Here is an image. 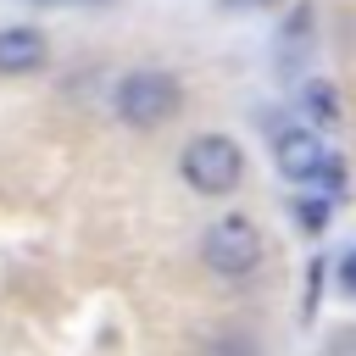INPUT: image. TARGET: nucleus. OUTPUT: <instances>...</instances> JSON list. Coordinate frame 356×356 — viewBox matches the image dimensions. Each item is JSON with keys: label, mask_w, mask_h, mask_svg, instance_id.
<instances>
[{"label": "nucleus", "mask_w": 356, "mask_h": 356, "mask_svg": "<svg viewBox=\"0 0 356 356\" xmlns=\"http://www.w3.org/2000/svg\"><path fill=\"white\" fill-rule=\"evenodd\" d=\"M111 111L122 128L134 134H156L167 128L178 111H184V83L161 67H139V72H122L117 89H111Z\"/></svg>", "instance_id": "f257e3e1"}, {"label": "nucleus", "mask_w": 356, "mask_h": 356, "mask_svg": "<svg viewBox=\"0 0 356 356\" xmlns=\"http://www.w3.org/2000/svg\"><path fill=\"white\" fill-rule=\"evenodd\" d=\"M178 178H184L195 195H234V189L245 184V150H239L228 134H200V139L184 145Z\"/></svg>", "instance_id": "f03ea898"}, {"label": "nucleus", "mask_w": 356, "mask_h": 356, "mask_svg": "<svg viewBox=\"0 0 356 356\" xmlns=\"http://www.w3.org/2000/svg\"><path fill=\"white\" fill-rule=\"evenodd\" d=\"M261 256H267V239H261V228L245 211H228V217H217L200 234V261L217 278H250L261 267Z\"/></svg>", "instance_id": "7ed1b4c3"}, {"label": "nucleus", "mask_w": 356, "mask_h": 356, "mask_svg": "<svg viewBox=\"0 0 356 356\" xmlns=\"http://www.w3.org/2000/svg\"><path fill=\"white\" fill-rule=\"evenodd\" d=\"M273 161H278L284 178L312 184V178L323 172V161H328V145H323L317 128H284V134L273 139Z\"/></svg>", "instance_id": "20e7f679"}, {"label": "nucleus", "mask_w": 356, "mask_h": 356, "mask_svg": "<svg viewBox=\"0 0 356 356\" xmlns=\"http://www.w3.org/2000/svg\"><path fill=\"white\" fill-rule=\"evenodd\" d=\"M44 61H50V39L39 28H22V22L0 28V78H33Z\"/></svg>", "instance_id": "39448f33"}, {"label": "nucleus", "mask_w": 356, "mask_h": 356, "mask_svg": "<svg viewBox=\"0 0 356 356\" xmlns=\"http://www.w3.org/2000/svg\"><path fill=\"white\" fill-rule=\"evenodd\" d=\"M306 111H317V117H334V111H339V100H334V83H306Z\"/></svg>", "instance_id": "423d86ee"}, {"label": "nucleus", "mask_w": 356, "mask_h": 356, "mask_svg": "<svg viewBox=\"0 0 356 356\" xmlns=\"http://www.w3.org/2000/svg\"><path fill=\"white\" fill-rule=\"evenodd\" d=\"M300 228H328V200H300Z\"/></svg>", "instance_id": "0eeeda50"}, {"label": "nucleus", "mask_w": 356, "mask_h": 356, "mask_svg": "<svg viewBox=\"0 0 356 356\" xmlns=\"http://www.w3.org/2000/svg\"><path fill=\"white\" fill-rule=\"evenodd\" d=\"M339 284H345V289H350V295H356V250H350V256H345V267H339Z\"/></svg>", "instance_id": "6e6552de"}, {"label": "nucleus", "mask_w": 356, "mask_h": 356, "mask_svg": "<svg viewBox=\"0 0 356 356\" xmlns=\"http://www.w3.org/2000/svg\"><path fill=\"white\" fill-rule=\"evenodd\" d=\"M28 6H95V0H28Z\"/></svg>", "instance_id": "1a4fd4ad"}]
</instances>
